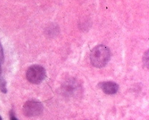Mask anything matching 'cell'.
<instances>
[{
  "label": "cell",
  "mask_w": 149,
  "mask_h": 120,
  "mask_svg": "<svg viewBox=\"0 0 149 120\" xmlns=\"http://www.w3.org/2000/svg\"><path fill=\"white\" fill-rule=\"evenodd\" d=\"M0 90L2 91V92H3V93L7 92L6 82L3 78H0Z\"/></svg>",
  "instance_id": "obj_6"
},
{
  "label": "cell",
  "mask_w": 149,
  "mask_h": 120,
  "mask_svg": "<svg viewBox=\"0 0 149 120\" xmlns=\"http://www.w3.org/2000/svg\"><path fill=\"white\" fill-rule=\"evenodd\" d=\"M63 92L66 94L70 95V96H72L79 92V85L74 80H72L66 83L65 85H63Z\"/></svg>",
  "instance_id": "obj_5"
},
{
  "label": "cell",
  "mask_w": 149,
  "mask_h": 120,
  "mask_svg": "<svg viewBox=\"0 0 149 120\" xmlns=\"http://www.w3.org/2000/svg\"><path fill=\"white\" fill-rule=\"evenodd\" d=\"M1 74H2V67H1V62H0V76H1Z\"/></svg>",
  "instance_id": "obj_10"
},
{
  "label": "cell",
  "mask_w": 149,
  "mask_h": 120,
  "mask_svg": "<svg viewBox=\"0 0 149 120\" xmlns=\"http://www.w3.org/2000/svg\"><path fill=\"white\" fill-rule=\"evenodd\" d=\"M4 61V52H3V49H2V44L0 43V62Z\"/></svg>",
  "instance_id": "obj_8"
},
{
  "label": "cell",
  "mask_w": 149,
  "mask_h": 120,
  "mask_svg": "<svg viewBox=\"0 0 149 120\" xmlns=\"http://www.w3.org/2000/svg\"><path fill=\"white\" fill-rule=\"evenodd\" d=\"M10 120H18L16 119V117H15L14 113L13 111H10Z\"/></svg>",
  "instance_id": "obj_9"
},
{
  "label": "cell",
  "mask_w": 149,
  "mask_h": 120,
  "mask_svg": "<svg viewBox=\"0 0 149 120\" xmlns=\"http://www.w3.org/2000/svg\"><path fill=\"white\" fill-rule=\"evenodd\" d=\"M143 63L146 65V67H148V52L146 51V52L145 53V55H143Z\"/></svg>",
  "instance_id": "obj_7"
},
{
  "label": "cell",
  "mask_w": 149,
  "mask_h": 120,
  "mask_svg": "<svg viewBox=\"0 0 149 120\" xmlns=\"http://www.w3.org/2000/svg\"><path fill=\"white\" fill-rule=\"evenodd\" d=\"M111 58L110 49L105 45L100 44L95 46L90 54V60L92 64L97 68L104 67Z\"/></svg>",
  "instance_id": "obj_1"
},
{
  "label": "cell",
  "mask_w": 149,
  "mask_h": 120,
  "mask_svg": "<svg viewBox=\"0 0 149 120\" xmlns=\"http://www.w3.org/2000/svg\"><path fill=\"white\" fill-rule=\"evenodd\" d=\"M99 85L103 92L106 94H114L117 93L119 89V85L112 81L100 83Z\"/></svg>",
  "instance_id": "obj_4"
},
{
  "label": "cell",
  "mask_w": 149,
  "mask_h": 120,
  "mask_svg": "<svg viewBox=\"0 0 149 120\" xmlns=\"http://www.w3.org/2000/svg\"><path fill=\"white\" fill-rule=\"evenodd\" d=\"M0 120H2V117H1V116H0Z\"/></svg>",
  "instance_id": "obj_11"
},
{
  "label": "cell",
  "mask_w": 149,
  "mask_h": 120,
  "mask_svg": "<svg viewBox=\"0 0 149 120\" xmlns=\"http://www.w3.org/2000/svg\"><path fill=\"white\" fill-rule=\"evenodd\" d=\"M43 111V105L36 100H29L23 106V113L26 117H33L40 115Z\"/></svg>",
  "instance_id": "obj_3"
},
{
  "label": "cell",
  "mask_w": 149,
  "mask_h": 120,
  "mask_svg": "<svg viewBox=\"0 0 149 120\" xmlns=\"http://www.w3.org/2000/svg\"><path fill=\"white\" fill-rule=\"evenodd\" d=\"M27 80L31 83L38 84L46 77V71L44 67L39 65H33L29 67L26 73Z\"/></svg>",
  "instance_id": "obj_2"
}]
</instances>
